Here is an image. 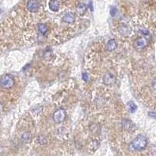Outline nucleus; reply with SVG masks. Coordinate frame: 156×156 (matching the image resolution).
Wrapping results in <instances>:
<instances>
[{"label":"nucleus","mask_w":156,"mask_h":156,"mask_svg":"<svg viewBox=\"0 0 156 156\" xmlns=\"http://www.w3.org/2000/svg\"><path fill=\"white\" fill-rule=\"evenodd\" d=\"M27 8L30 12H36L39 8V3L37 1H29L27 4Z\"/></svg>","instance_id":"423d86ee"},{"label":"nucleus","mask_w":156,"mask_h":156,"mask_svg":"<svg viewBox=\"0 0 156 156\" xmlns=\"http://www.w3.org/2000/svg\"><path fill=\"white\" fill-rule=\"evenodd\" d=\"M127 106H128V109H129V111L131 112V113L134 112L136 110V108H137L136 105H135V103L132 101H129V102L127 103Z\"/></svg>","instance_id":"ddd939ff"},{"label":"nucleus","mask_w":156,"mask_h":156,"mask_svg":"<svg viewBox=\"0 0 156 156\" xmlns=\"http://www.w3.org/2000/svg\"><path fill=\"white\" fill-rule=\"evenodd\" d=\"M122 125L125 129L129 130V131H132V130H133L135 128V126L133 122H132L130 120H129V119H122Z\"/></svg>","instance_id":"0eeeda50"},{"label":"nucleus","mask_w":156,"mask_h":156,"mask_svg":"<svg viewBox=\"0 0 156 156\" xmlns=\"http://www.w3.org/2000/svg\"><path fill=\"white\" fill-rule=\"evenodd\" d=\"M109 12H110V15H111V16L114 17L115 16H116L118 9H117V8L115 7V6H111Z\"/></svg>","instance_id":"a211bd4d"},{"label":"nucleus","mask_w":156,"mask_h":156,"mask_svg":"<svg viewBox=\"0 0 156 156\" xmlns=\"http://www.w3.org/2000/svg\"><path fill=\"white\" fill-rule=\"evenodd\" d=\"M82 79L83 81H87L88 80V74L87 73H83L82 74Z\"/></svg>","instance_id":"6ab92c4d"},{"label":"nucleus","mask_w":156,"mask_h":156,"mask_svg":"<svg viewBox=\"0 0 156 156\" xmlns=\"http://www.w3.org/2000/svg\"><path fill=\"white\" fill-rule=\"evenodd\" d=\"M99 141H98V140H93L91 143H90V148L92 149L93 151H96L98 149V147H99Z\"/></svg>","instance_id":"dca6fc26"},{"label":"nucleus","mask_w":156,"mask_h":156,"mask_svg":"<svg viewBox=\"0 0 156 156\" xmlns=\"http://www.w3.org/2000/svg\"><path fill=\"white\" fill-rule=\"evenodd\" d=\"M117 48V43L114 39H110L109 41L107 42L106 49L108 51H114Z\"/></svg>","instance_id":"9b49d317"},{"label":"nucleus","mask_w":156,"mask_h":156,"mask_svg":"<svg viewBox=\"0 0 156 156\" xmlns=\"http://www.w3.org/2000/svg\"><path fill=\"white\" fill-rule=\"evenodd\" d=\"M147 145V137L144 135H138L130 143V147L135 151H142L146 148Z\"/></svg>","instance_id":"f257e3e1"},{"label":"nucleus","mask_w":156,"mask_h":156,"mask_svg":"<svg viewBox=\"0 0 156 156\" xmlns=\"http://www.w3.org/2000/svg\"><path fill=\"white\" fill-rule=\"evenodd\" d=\"M116 80V77H115V74L112 73V72H107L105 74L104 77H103V83H105V85H112L114 84Z\"/></svg>","instance_id":"20e7f679"},{"label":"nucleus","mask_w":156,"mask_h":156,"mask_svg":"<svg viewBox=\"0 0 156 156\" xmlns=\"http://www.w3.org/2000/svg\"><path fill=\"white\" fill-rule=\"evenodd\" d=\"M37 30L42 35H45L47 34V32H48V27L44 23H39L37 25Z\"/></svg>","instance_id":"f8f14e48"},{"label":"nucleus","mask_w":156,"mask_h":156,"mask_svg":"<svg viewBox=\"0 0 156 156\" xmlns=\"http://www.w3.org/2000/svg\"><path fill=\"white\" fill-rule=\"evenodd\" d=\"M22 140H23L24 143H27V142L30 141V133H28V132H26V133H23V135H22Z\"/></svg>","instance_id":"2eb2a0df"},{"label":"nucleus","mask_w":156,"mask_h":156,"mask_svg":"<svg viewBox=\"0 0 156 156\" xmlns=\"http://www.w3.org/2000/svg\"><path fill=\"white\" fill-rule=\"evenodd\" d=\"M48 6L52 12H58V9H59V2H58V1H50L48 2Z\"/></svg>","instance_id":"9d476101"},{"label":"nucleus","mask_w":156,"mask_h":156,"mask_svg":"<svg viewBox=\"0 0 156 156\" xmlns=\"http://www.w3.org/2000/svg\"><path fill=\"white\" fill-rule=\"evenodd\" d=\"M87 5L85 3L80 2V3H79L76 5V11H77L79 14L83 15L86 12V11H87Z\"/></svg>","instance_id":"1a4fd4ad"},{"label":"nucleus","mask_w":156,"mask_h":156,"mask_svg":"<svg viewBox=\"0 0 156 156\" xmlns=\"http://www.w3.org/2000/svg\"><path fill=\"white\" fill-rule=\"evenodd\" d=\"M2 110V103L0 102V112H1Z\"/></svg>","instance_id":"4be33fe9"},{"label":"nucleus","mask_w":156,"mask_h":156,"mask_svg":"<svg viewBox=\"0 0 156 156\" xmlns=\"http://www.w3.org/2000/svg\"><path fill=\"white\" fill-rule=\"evenodd\" d=\"M75 20V15L73 12H67L62 17V21L66 23H72Z\"/></svg>","instance_id":"6e6552de"},{"label":"nucleus","mask_w":156,"mask_h":156,"mask_svg":"<svg viewBox=\"0 0 156 156\" xmlns=\"http://www.w3.org/2000/svg\"><path fill=\"white\" fill-rule=\"evenodd\" d=\"M149 115H150V116H152V117H154V118H155V117H156V113H152V112H149Z\"/></svg>","instance_id":"412c9836"},{"label":"nucleus","mask_w":156,"mask_h":156,"mask_svg":"<svg viewBox=\"0 0 156 156\" xmlns=\"http://www.w3.org/2000/svg\"><path fill=\"white\" fill-rule=\"evenodd\" d=\"M37 140H38V143L40 144H46L47 139H46V137H45L44 136H43V135H40V136H38V138H37Z\"/></svg>","instance_id":"f3484780"},{"label":"nucleus","mask_w":156,"mask_h":156,"mask_svg":"<svg viewBox=\"0 0 156 156\" xmlns=\"http://www.w3.org/2000/svg\"><path fill=\"white\" fill-rule=\"evenodd\" d=\"M88 7L90 8V10H93V6H92V2H88Z\"/></svg>","instance_id":"aec40b11"},{"label":"nucleus","mask_w":156,"mask_h":156,"mask_svg":"<svg viewBox=\"0 0 156 156\" xmlns=\"http://www.w3.org/2000/svg\"><path fill=\"white\" fill-rule=\"evenodd\" d=\"M15 84L14 77L10 74H5L0 78V87L4 89H9Z\"/></svg>","instance_id":"f03ea898"},{"label":"nucleus","mask_w":156,"mask_h":156,"mask_svg":"<svg viewBox=\"0 0 156 156\" xmlns=\"http://www.w3.org/2000/svg\"><path fill=\"white\" fill-rule=\"evenodd\" d=\"M66 118V110L60 108L56 109L53 113V120L56 123H61L64 122Z\"/></svg>","instance_id":"7ed1b4c3"},{"label":"nucleus","mask_w":156,"mask_h":156,"mask_svg":"<svg viewBox=\"0 0 156 156\" xmlns=\"http://www.w3.org/2000/svg\"><path fill=\"white\" fill-rule=\"evenodd\" d=\"M147 44V39L144 37H138L134 41V47L137 50H142L144 49Z\"/></svg>","instance_id":"39448f33"},{"label":"nucleus","mask_w":156,"mask_h":156,"mask_svg":"<svg viewBox=\"0 0 156 156\" xmlns=\"http://www.w3.org/2000/svg\"><path fill=\"white\" fill-rule=\"evenodd\" d=\"M119 33L121 34H123V35H126V34H129V28L127 26H122V27H119Z\"/></svg>","instance_id":"4468645a"}]
</instances>
